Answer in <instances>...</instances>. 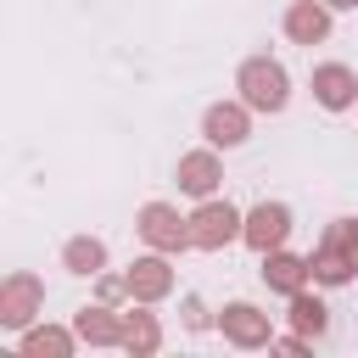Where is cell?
<instances>
[{
  "instance_id": "6da1fadb",
  "label": "cell",
  "mask_w": 358,
  "mask_h": 358,
  "mask_svg": "<svg viewBox=\"0 0 358 358\" xmlns=\"http://www.w3.org/2000/svg\"><path fill=\"white\" fill-rule=\"evenodd\" d=\"M235 90L252 112H285V101H291V78L274 56H246L235 73Z\"/></svg>"
},
{
  "instance_id": "7a4b0ae2",
  "label": "cell",
  "mask_w": 358,
  "mask_h": 358,
  "mask_svg": "<svg viewBox=\"0 0 358 358\" xmlns=\"http://www.w3.org/2000/svg\"><path fill=\"white\" fill-rule=\"evenodd\" d=\"M241 229H246V218H241L229 201H218V196H207V201L190 213V246H196V252H224L229 241H241Z\"/></svg>"
},
{
  "instance_id": "3957f363",
  "label": "cell",
  "mask_w": 358,
  "mask_h": 358,
  "mask_svg": "<svg viewBox=\"0 0 358 358\" xmlns=\"http://www.w3.org/2000/svg\"><path fill=\"white\" fill-rule=\"evenodd\" d=\"M39 308H45V285H39V274L17 268V274L0 280V324H6V330H28V324L39 319Z\"/></svg>"
},
{
  "instance_id": "277c9868",
  "label": "cell",
  "mask_w": 358,
  "mask_h": 358,
  "mask_svg": "<svg viewBox=\"0 0 358 358\" xmlns=\"http://www.w3.org/2000/svg\"><path fill=\"white\" fill-rule=\"evenodd\" d=\"M134 229L151 252H185L190 246V218H179V207H168V201H145Z\"/></svg>"
},
{
  "instance_id": "5b68a950",
  "label": "cell",
  "mask_w": 358,
  "mask_h": 358,
  "mask_svg": "<svg viewBox=\"0 0 358 358\" xmlns=\"http://www.w3.org/2000/svg\"><path fill=\"white\" fill-rule=\"evenodd\" d=\"M285 235H291V207L285 201H257L252 213H246V229H241V241L263 257V252H274V246H285Z\"/></svg>"
},
{
  "instance_id": "8992f818",
  "label": "cell",
  "mask_w": 358,
  "mask_h": 358,
  "mask_svg": "<svg viewBox=\"0 0 358 358\" xmlns=\"http://www.w3.org/2000/svg\"><path fill=\"white\" fill-rule=\"evenodd\" d=\"M218 330H224V341H229V347H268V341H274L268 313H263V308H252V302H224Z\"/></svg>"
},
{
  "instance_id": "52a82bcc",
  "label": "cell",
  "mask_w": 358,
  "mask_h": 358,
  "mask_svg": "<svg viewBox=\"0 0 358 358\" xmlns=\"http://www.w3.org/2000/svg\"><path fill=\"white\" fill-rule=\"evenodd\" d=\"M201 134H207V145H241L246 134H252V106L246 101H218V106H207L201 112Z\"/></svg>"
},
{
  "instance_id": "ba28073f",
  "label": "cell",
  "mask_w": 358,
  "mask_h": 358,
  "mask_svg": "<svg viewBox=\"0 0 358 358\" xmlns=\"http://www.w3.org/2000/svg\"><path fill=\"white\" fill-rule=\"evenodd\" d=\"M123 280H129V296H134L140 308H151V302H162V296L173 291V268H168V257H162V252H151V257H134Z\"/></svg>"
},
{
  "instance_id": "9c48e42d",
  "label": "cell",
  "mask_w": 358,
  "mask_h": 358,
  "mask_svg": "<svg viewBox=\"0 0 358 358\" xmlns=\"http://www.w3.org/2000/svg\"><path fill=\"white\" fill-rule=\"evenodd\" d=\"M313 101H319L324 112H347V106L358 101L352 67H347V62H319V67H313Z\"/></svg>"
},
{
  "instance_id": "30bf717a",
  "label": "cell",
  "mask_w": 358,
  "mask_h": 358,
  "mask_svg": "<svg viewBox=\"0 0 358 358\" xmlns=\"http://www.w3.org/2000/svg\"><path fill=\"white\" fill-rule=\"evenodd\" d=\"M285 39L291 45H324L330 39V6L324 0H291L285 6Z\"/></svg>"
},
{
  "instance_id": "8fae6325",
  "label": "cell",
  "mask_w": 358,
  "mask_h": 358,
  "mask_svg": "<svg viewBox=\"0 0 358 358\" xmlns=\"http://www.w3.org/2000/svg\"><path fill=\"white\" fill-rule=\"evenodd\" d=\"M308 280H313L308 257H296V252H285V246L263 252V285H268V291H280V296H296Z\"/></svg>"
},
{
  "instance_id": "7c38bea8",
  "label": "cell",
  "mask_w": 358,
  "mask_h": 358,
  "mask_svg": "<svg viewBox=\"0 0 358 358\" xmlns=\"http://www.w3.org/2000/svg\"><path fill=\"white\" fill-rule=\"evenodd\" d=\"M173 179H179V190H185V196L207 201V196L218 190L224 168H218V157H213V145H207V151H185V157H179V173H173Z\"/></svg>"
},
{
  "instance_id": "4fadbf2b",
  "label": "cell",
  "mask_w": 358,
  "mask_h": 358,
  "mask_svg": "<svg viewBox=\"0 0 358 358\" xmlns=\"http://www.w3.org/2000/svg\"><path fill=\"white\" fill-rule=\"evenodd\" d=\"M73 330H78V341H90V347H123V313H112V302L78 308V313H73Z\"/></svg>"
},
{
  "instance_id": "5bb4252c",
  "label": "cell",
  "mask_w": 358,
  "mask_h": 358,
  "mask_svg": "<svg viewBox=\"0 0 358 358\" xmlns=\"http://www.w3.org/2000/svg\"><path fill=\"white\" fill-rule=\"evenodd\" d=\"M308 268H313V285H347L352 268H358V252H341V246L319 241V252L308 257Z\"/></svg>"
},
{
  "instance_id": "9a60e30c",
  "label": "cell",
  "mask_w": 358,
  "mask_h": 358,
  "mask_svg": "<svg viewBox=\"0 0 358 358\" xmlns=\"http://www.w3.org/2000/svg\"><path fill=\"white\" fill-rule=\"evenodd\" d=\"M62 268L67 274H101L106 268V241H95V235H73L67 246H62Z\"/></svg>"
},
{
  "instance_id": "2e32d148",
  "label": "cell",
  "mask_w": 358,
  "mask_h": 358,
  "mask_svg": "<svg viewBox=\"0 0 358 358\" xmlns=\"http://www.w3.org/2000/svg\"><path fill=\"white\" fill-rule=\"evenodd\" d=\"M285 319H291V330H296V336H308V341H319V336L330 330V308H324L319 296H308V285L291 296V313H285Z\"/></svg>"
},
{
  "instance_id": "e0dca14e",
  "label": "cell",
  "mask_w": 358,
  "mask_h": 358,
  "mask_svg": "<svg viewBox=\"0 0 358 358\" xmlns=\"http://www.w3.org/2000/svg\"><path fill=\"white\" fill-rule=\"evenodd\" d=\"M78 341V330H56V324H39V330H22V358H67Z\"/></svg>"
},
{
  "instance_id": "ac0fdd59",
  "label": "cell",
  "mask_w": 358,
  "mask_h": 358,
  "mask_svg": "<svg viewBox=\"0 0 358 358\" xmlns=\"http://www.w3.org/2000/svg\"><path fill=\"white\" fill-rule=\"evenodd\" d=\"M123 347H129L134 358H151V352L162 347V324H157V313H123Z\"/></svg>"
},
{
  "instance_id": "d6986e66",
  "label": "cell",
  "mask_w": 358,
  "mask_h": 358,
  "mask_svg": "<svg viewBox=\"0 0 358 358\" xmlns=\"http://www.w3.org/2000/svg\"><path fill=\"white\" fill-rule=\"evenodd\" d=\"M324 246H341V252H358V218H336L324 229Z\"/></svg>"
},
{
  "instance_id": "ffe728a7",
  "label": "cell",
  "mask_w": 358,
  "mask_h": 358,
  "mask_svg": "<svg viewBox=\"0 0 358 358\" xmlns=\"http://www.w3.org/2000/svg\"><path fill=\"white\" fill-rule=\"evenodd\" d=\"M95 291H101V302H117V296H129V280H117V274H95Z\"/></svg>"
},
{
  "instance_id": "44dd1931",
  "label": "cell",
  "mask_w": 358,
  "mask_h": 358,
  "mask_svg": "<svg viewBox=\"0 0 358 358\" xmlns=\"http://www.w3.org/2000/svg\"><path fill=\"white\" fill-rule=\"evenodd\" d=\"M185 324H190V330H207V324H213L207 308H201V296H185Z\"/></svg>"
},
{
  "instance_id": "7402d4cb",
  "label": "cell",
  "mask_w": 358,
  "mask_h": 358,
  "mask_svg": "<svg viewBox=\"0 0 358 358\" xmlns=\"http://www.w3.org/2000/svg\"><path fill=\"white\" fill-rule=\"evenodd\" d=\"M274 352H285V358H302L308 352V336H280V341H268Z\"/></svg>"
},
{
  "instance_id": "603a6c76",
  "label": "cell",
  "mask_w": 358,
  "mask_h": 358,
  "mask_svg": "<svg viewBox=\"0 0 358 358\" xmlns=\"http://www.w3.org/2000/svg\"><path fill=\"white\" fill-rule=\"evenodd\" d=\"M324 6H330V11H352L358 0H324Z\"/></svg>"
}]
</instances>
